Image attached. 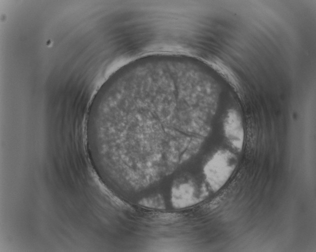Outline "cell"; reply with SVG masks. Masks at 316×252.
I'll return each mask as SVG.
<instances>
[{"instance_id": "obj_1", "label": "cell", "mask_w": 316, "mask_h": 252, "mask_svg": "<svg viewBox=\"0 0 316 252\" xmlns=\"http://www.w3.org/2000/svg\"><path fill=\"white\" fill-rule=\"evenodd\" d=\"M102 108L125 114L127 130L136 140L160 146L169 143L183 160L198 150L214 115L194 87L165 74L120 84L107 94Z\"/></svg>"}, {"instance_id": "obj_2", "label": "cell", "mask_w": 316, "mask_h": 252, "mask_svg": "<svg viewBox=\"0 0 316 252\" xmlns=\"http://www.w3.org/2000/svg\"><path fill=\"white\" fill-rule=\"evenodd\" d=\"M238 164L236 156L228 150L215 152L204 167L206 180L213 192H217L228 182Z\"/></svg>"}, {"instance_id": "obj_3", "label": "cell", "mask_w": 316, "mask_h": 252, "mask_svg": "<svg viewBox=\"0 0 316 252\" xmlns=\"http://www.w3.org/2000/svg\"><path fill=\"white\" fill-rule=\"evenodd\" d=\"M224 136L230 146L238 152L242 150L244 130L240 114L234 109L228 110L223 122Z\"/></svg>"}, {"instance_id": "obj_4", "label": "cell", "mask_w": 316, "mask_h": 252, "mask_svg": "<svg viewBox=\"0 0 316 252\" xmlns=\"http://www.w3.org/2000/svg\"><path fill=\"white\" fill-rule=\"evenodd\" d=\"M171 201L173 206L178 208L194 204L197 202L194 184L190 180L176 182L172 190Z\"/></svg>"}, {"instance_id": "obj_5", "label": "cell", "mask_w": 316, "mask_h": 252, "mask_svg": "<svg viewBox=\"0 0 316 252\" xmlns=\"http://www.w3.org/2000/svg\"><path fill=\"white\" fill-rule=\"evenodd\" d=\"M140 204L146 206L158 208H164L165 206L164 201L160 196L144 198L140 202Z\"/></svg>"}]
</instances>
